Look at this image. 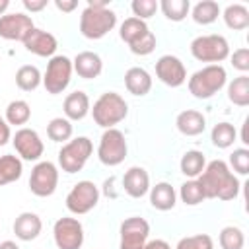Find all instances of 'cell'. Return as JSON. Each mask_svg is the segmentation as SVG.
<instances>
[{"mask_svg":"<svg viewBox=\"0 0 249 249\" xmlns=\"http://www.w3.org/2000/svg\"><path fill=\"white\" fill-rule=\"evenodd\" d=\"M196 181L200 183L206 198L233 200L241 189L237 175L230 169L224 160H212L210 163H206L204 171L196 177Z\"/></svg>","mask_w":249,"mask_h":249,"instance_id":"obj_1","label":"cell"},{"mask_svg":"<svg viewBox=\"0 0 249 249\" xmlns=\"http://www.w3.org/2000/svg\"><path fill=\"white\" fill-rule=\"evenodd\" d=\"M126 115H128V103L117 91L101 93L91 109V117L95 124H99L101 128H115V124L124 121Z\"/></svg>","mask_w":249,"mask_h":249,"instance_id":"obj_2","label":"cell"},{"mask_svg":"<svg viewBox=\"0 0 249 249\" xmlns=\"http://www.w3.org/2000/svg\"><path fill=\"white\" fill-rule=\"evenodd\" d=\"M228 82V72L222 64H206L189 78V91L196 99H210Z\"/></svg>","mask_w":249,"mask_h":249,"instance_id":"obj_3","label":"cell"},{"mask_svg":"<svg viewBox=\"0 0 249 249\" xmlns=\"http://www.w3.org/2000/svg\"><path fill=\"white\" fill-rule=\"evenodd\" d=\"M115 25H117V14L111 8L86 6V10L80 16V33L91 41L103 39L109 31L115 29Z\"/></svg>","mask_w":249,"mask_h":249,"instance_id":"obj_4","label":"cell"},{"mask_svg":"<svg viewBox=\"0 0 249 249\" xmlns=\"http://www.w3.org/2000/svg\"><path fill=\"white\" fill-rule=\"evenodd\" d=\"M191 54L200 62L220 64L230 56V43L224 35H198L191 41Z\"/></svg>","mask_w":249,"mask_h":249,"instance_id":"obj_5","label":"cell"},{"mask_svg":"<svg viewBox=\"0 0 249 249\" xmlns=\"http://www.w3.org/2000/svg\"><path fill=\"white\" fill-rule=\"evenodd\" d=\"M93 152V144L88 136H76L62 144L58 152V165L66 173H78L88 163L89 156Z\"/></svg>","mask_w":249,"mask_h":249,"instance_id":"obj_6","label":"cell"},{"mask_svg":"<svg viewBox=\"0 0 249 249\" xmlns=\"http://www.w3.org/2000/svg\"><path fill=\"white\" fill-rule=\"evenodd\" d=\"M128 152V144L124 134L119 128H105V132L99 138V146H97V158L103 165L115 167L119 163L124 161Z\"/></svg>","mask_w":249,"mask_h":249,"instance_id":"obj_7","label":"cell"},{"mask_svg":"<svg viewBox=\"0 0 249 249\" xmlns=\"http://www.w3.org/2000/svg\"><path fill=\"white\" fill-rule=\"evenodd\" d=\"M72 60L64 54H54L49 62H47V70L43 74V86L47 89V93L56 95L62 93L72 78Z\"/></svg>","mask_w":249,"mask_h":249,"instance_id":"obj_8","label":"cell"},{"mask_svg":"<svg viewBox=\"0 0 249 249\" xmlns=\"http://www.w3.org/2000/svg\"><path fill=\"white\" fill-rule=\"evenodd\" d=\"M99 202V189L93 181H78L66 195V208L72 214H88Z\"/></svg>","mask_w":249,"mask_h":249,"instance_id":"obj_9","label":"cell"},{"mask_svg":"<svg viewBox=\"0 0 249 249\" xmlns=\"http://www.w3.org/2000/svg\"><path fill=\"white\" fill-rule=\"evenodd\" d=\"M58 187V167L53 161H37L31 169L29 177V191L35 196H51Z\"/></svg>","mask_w":249,"mask_h":249,"instance_id":"obj_10","label":"cell"},{"mask_svg":"<svg viewBox=\"0 0 249 249\" xmlns=\"http://www.w3.org/2000/svg\"><path fill=\"white\" fill-rule=\"evenodd\" d=\"M53 237L58 249H80L84 245V226L78 218H58L53 226Z\"/></svg>","mask_w":249,"mask_h":249,"instance_id":"obj_11","label":"cell"},{"mask_svg":"<svg viewBox=\"0 0 249 249\" xmlns=\"http://www.w3.org/2000/svg\"><path fill=\"white\" fill-rule=\"evenodd\" d=\"M119 249H142L150 235V224L140 216H130L121 224Z\"/></svg>","mask_w":249,"mask_h":249,"instance_id":"obj_12","label":"cell"},{"mask_svg":"<svg viewBox=\"0 0 249 249\" xmlns=\"http://www.w3.org/2000/svg\"><path fill=\"white\" fill-rule=\"evenodd\" d=\"M35 29V23L31 16L14 12V14H4L0 18V37L6 41H25V37Z\"/></svg>","mask_w":249,"mask_h":249,"instance_id":"obj_13","label":"cell"},{"mask_svg":"<svg viewBox=\"0 0 249 249\" xmlns=\"http://www.w3.org/2000/svg\"><path fill=\"white\" fill-rule=\"evenodd\" d=\"M12 144L18 152V156L25 161H37L45 152L43 140L37 134V130L27 128V126H21L19 130H16V134L12 138Z\"/></svg>","mask_w":249,"mask_h":249,"instance_id":"obj_14","label":"cell"},{"mask_svg":"<svg viewBox=\"0 0 249 249\" xmlns=\"http://www.w3.org/2000/svg\"><path fill=\"white\" fill-rule=\"evenodd\" d=\"M156 76L169 88H179L187 82V68L175 54H163L156 62Z\"/></svg>","mask_w":249,"mask_h":249,"instance_id":"obj_15","label":"cell"},{"mask_svg":"<svg viewBox=\"0 0 249 249\" xmlns=\"http://www.w3.org/2000/svg\"><path fill=\"white\" fill-rule=\"evenodd\" d=\"M23 47L27 53H33L37 56H54L56 49H58V41L56 37L51 33V31H45V29H39L35 27L23 41Z\"/></svg>","mask_w":249,"mask_h":249,"instance_id":"obj_16","label":"cell"},{"mask_svg":"<svg viewBox=\"0 0 249 249\" xmlns=\"http://www.w3.org/2000/svg\"><path fill=\"white\" fill-rule=\"evenodd\" d=\"M123 189L128 196L132 198H142L150 191V175L144 167L132 165L124 175H123Z\"/></svg>","mask_w":249,"mask_h":249,"instance_id":"obj_17","label":"cell"},{"mask_svg":"<svg viewBox=\"0 0 249 249\" xmlns=\"http://www.w3.org/2000/svg\"><path fill=\"white\" fill-rule=\"evenodd\" d=\"M72 68H74V72H76L80 78H84V80H93V78H97V76L101 74V70H103V60H101V56H99L97 53H93V51H82V53H78V54L74 56Z\"/></svg>","mask_w":249,"mask_h":249,"instance_id":"obj_18","label":"cell"},{"mask_svg":"<svg viewBox=\"0 0 249 249\" xmlns=\"http://www.w3.org/2000/svg\"><path fill=\"white\" fill-rule=\"evenodd\" d=\"M43 230V222L35 212H21L14 220V233L19 241H33L39 237Z\"/></svg>","mask_w":249,"mask_h":249,"instance_id":"obj_19","label":"cell"},{"mask_svg":"<svg viewBox=\"0 0 249 249\" xmlns=\"http://www.w3.org/2000/svg\"><path fill=\"white\" fill-rule=\"evenodd\" d=\"M177 130L185 136H198L206 128V117L196 109H185L175 119Z\"/></svg>","mask_w":249,"mask_h":249,"instance_id":"obj_20","label":"cell"},{"mask_svg":"<svg viewBox=\"0 0 249 249\" xmlns=\"http://www.w3.org/2000/svg\"><path fill=\"white\" fill-rule=\"evenodd\" d=\"M62 109H64V117L72 123V121H82L89 111V97L86 91H72L64 97V103H62Z\"/></svg>","mask_w":249,"mask_h":249,"instance_id":"obj_21","label":"cell"},{"mask_svg":"<svg viewBox=\"0 0 249 249\" xmlns=\"http://www.w3.org/2000/svg\"><path fill=\"white\" fill-rule=\"evenodd\" d=\"M124 86L132 95L142 97L152 89V76H150V72L146 68L132 66V68H128L124 72Z\"/></svg>","mask_w":249,"mask_h":249,"instance_id":"obj_22","label":"cell"},{"mask_svg":"<svg viewBox=\"0 0 249 249\" xmlns=\"http://www.w3.org/2000/svg\"><path fill=\"white\" fill-rule=\"evenodd\" d=\"M150 204L156 208V210H161V212H167L175 206V200H177V193L175 189L165 183V181H160L156 183L154 187H150Z\"/></svg>","mask_w":249,"mask_h":249,"instance_id":"obj_23","label":"cell"},{"mask_svg":"<svg viewBox=\"0 0 249 249\" xmlns=\"http://www.w3.org/2000/svg\"><path fill=\"white\" fill-rule=\"evenodd\" d=\"M179 167H181V173L189 179H196L204 167H206V158L200 150H187L179 161Z\"/></svg>","mask_w":249,"mask_h":249,"instance_id":"obj_24","label":"cell"},{"mask_svg":"<svg viewBox=\"0 0 249 249\" xmlns=\"http://www.w3.org/2000/svg\"><path fill=\"white\" fill-rule=\"evenodd\" d=\"M21 173H23V163L18 156H14V154L0 156V187L18 181L21 177Z\"/></svg>","mask_w":249,"mask_h":249,"instance_id":"obj_25","label":"cell"},{"mask_svg":"<svg viewBox=\"0 0 249 249\" xmlns=\"http://www.w3.org/2000/svg\"><path fill=\"white\" fill-rule=\"evenodd\" d=\"M220 16V6L214 0H200L191 8V18L198 25H210L218 19Z\"/></svg>","mask_w":249,"mask_h":249,"instance_id":"obj_26","label":"cell"},{"mask_svg":"<svg viewBox=\"0 0 249 249\" xmlns=\"http://www.w3.org/2000/svg\"><path fill=\"white\" fill-rule=\"evenodd\" d=\"M224 23L233 29V31H241L249 27V10L243 4H230L224 10Z\"/></svg>","mask_w":249,"mask_h":249,"instance_id":"obj_27","label":"cell"},{"mask_svg":"<svg viewBox=\"0 0 249 249\" xmlns=\"http://www.w3.org/2000/svg\"><path fill=\"white\" fill-rule=\"evenodd\" d=\"M41 84H43V76H41V72H39L37 66L23 64V66L18 68V72H16V86L21 91H33Z\"/></svg>","mask_w":249,"mask_h":249,"instance_id":"obj_28","label":"cell"},{"mask_svg":"<svg viewBox=\"0 0 249 249\" xmlns=\"http://www.w3.org/2000/svg\"><path fill=\"white\" fill-rule=\"evenodd\" d=\"M228 99L237 107L249 105V76L241 74L228 84Z\"/></svg>","mask_w":249,"mask_h":249,"instance_id":"obj_29","label":"cell"},{"mask_svg":"<svg viewBox=\"0 0 249 249\" xmlns=\"http://www.w3.org/2000/svg\"><path fill=\"white\" fill-rule=\"evenodd\" d=\"M31 119V107L25 99H14L8 103L6 107V117L4 121L8 124H14V126H23L27 121Z\"/></svg>","mask_w":249,"mask_h":249,"instance_id":"obj_30","label":"cell"},{"mask_svg":"<svg viewBox=\"0 0 249 249\" xmlns=\"http://www.w3.org/2000/svg\"><path fill=\"white\" fill-rule=\"evenodd\" d=\"M150 31V27L146 25V21H142V19H138V18H126L123 23H121V31H119V35H121V39L126 43V45H132L134 41H138L142 35H146Z\"/></svg>","mask_w":249,"mask_h":249,"instance_id":"obj_31","label":"cell"},{"mask_svg":"<svg viewBox=\"0 0 249 249\" xmlns=\"http://www.w3.org/2000/svg\"><path fill=\"white\" fill-rule=\"evenodd\" d=\"M210 140L216 148L226 150L237 140V130L231 123H218V124H214V128L210 132Z\"/></svg>","mask_w":249,"mask_h":249,"instance_id":"obj_32","label":"cell"},{"mask_svg":"<svg viewBox=\"0 0 249 249\" xmlns=\"http://www.w3.org/2000/svg\"><path fill=\"white\" fill-rule=\"evenodd\" d=\"M158 6L169 21H183L191 12L189 0H161Z\"/></svg>","mask_w":249,"mask_h":249,"instance_id":"obj_33","label":"cell"},{"mask_svg":"<svg viewBox=\"0 0 249 249\" xmlns=\"http://www.w3.org/2000/svg\"><path fill=\"white\" fill-rule=\"evenodd\" d=\"M72 123L66 119V117H54L49 121L47 124V136L53 140V142H68L70 136H72Z\"/></svg>","mask_w":249,"mask_h":249,"instance_id":"obj_34","label":"cell"},{"mask_svg":"<svg viewBox=\"0 0 249 249\" xmlns=\"http://www.w3.org/2000/svg\"><path fill=\"white\" fill-rule=\"evenodd\" d=\"M218 241H220L222 249H243L245 235L237 226H226V228L220 230Z\"/></svg>","mask_w":249,"mask_h":249,"instance_id":"obj_35","label":"cell"},{"mask_svg":"<svg viewBox=\"0 0 249 249\" xmlns=\"http://www.w3.org/2000/svg\"><path fill=\"white\" fill-rule=\"evenodd\" d=\"M179 196H181V200L187 206H196V204H200L206 198L204 196V191H202V187H200V183L196 179L185 181L181 185V189H179Z\"/></svg>","mask_w":249,"mask_h":249,"instance_id":"obj_36","label":"cell"},{"mask_svg":"<svg viewBox=\"0 0 249 249\" xmlns=\"http://www.w3.org/2000/svg\"><path fill=\"white\" fill-rule=\"evenodd\" d=\"M175 249H214V241L208 233H196V235L181 237Z\"/></svg>","mask_w":249,"mask_h":249,"instance_id":"obj_37","label":"cell"},{"mask_svg":"<svg viewBox=\"0 0 249 249\" xmlns=\"http://www.w3.org/2000/svg\"><path fill=\"white\" fill-rule=\"evenodd\" d=\"M230 165L237 175H247L249 173V150L247 148H237L230 154Z\"/></svg>","mask_w":249,"mask_h":249,"instance_id":"obj_38","label":"cell"},{"mask_svg":"<svg viewBox=\"0 0 249 249\" xmlns=\"http://www.w3.org/2000/svg\"><path fill=\"white\" fill-rule=\"evenodd\" d=\"M158 2L156 0H134L132 4H130V10H132V14H134V18H138V19H142V21H146L148 18H152L156 12H158Z\"/></svg>","mask_w":249,"mask_h":249,"instance_id":"obj_39","label":"cell"},{"mask_svg":"<svg viewBox=\"0 0 249 249\" xmlns=\"http://www.w3.org/2000/svg\"><path fill=\"white\" fill-rule=\"evenodd\" d=\"M128 47H130V51H132L134 54L146 56V54H150V53L156 49V35H154L152 31H148L146 35H142L138 41H134V43L128 45Z\"/></svg>","mask_w":249,"mask_h":249,"instance_id":"obj_40","label":"cell"},{"mask_svg":"<svg viewBox=\"0 0 249 249\" xmlns=\"http://www.w3.org/2000/svg\"><path fill=\"white\" fill-rule=\"evenodd\" d=\"M231 58V66L239 72H247L249 70V49L247 47H241V49H235L233 54H230Z\"/></svg>","mask_w":249,"mask_h":249,"instance_id":"obj_41","label":"cell"},{"mask_svg":"<svg viewBox=\"0 0 249 249\" xmlns=\"http://www.w3.org/2000/svg\"><path fill=\"white\" fill-rule=\"evenodd\" d=\"M47 4H49V0H23V8H25L27 12H31V14L45 10Z\"/></svg>","mask_w":249,"mask_h":249,"instance_id":"obj_42","label":"cell"},{"mask_svg":"<svg viewBox=\"0 0 249 249\" xmlns=\"http://www.w3.org/2000/svg\"><path fill=\"white\" fill-rule=\"evenodd\" d=\"M12 138V130H10V124L4 121V117H0V146L8 144V140Z\"/></svg>","mask_w":249,"mask_h":249,"instance_id":"obj_43","label":"cell"},{"mask_svg":"<svg viewBox=\"0 0 249 249\" xmlns=\"http://www.w3.org/2000/svg\"><path fill=\"white\" fill-rule=\"evenodd\" d=\"M54 6L60 10V12H74L78 8V0H54Z\"/></svg>","mask_w":249,"mask_h":249,"instance_id":"obj_44","label":"cell"},{"mask_svg":"<svg viewBox=\"0 0 249 249\" xmlns=\"http://www.w3.org/2000/svg\"><path fill=\"white\" fill-rule=\"evenodd\" d=\"M142 249H171V245L165 239H148Z\"/></svg>","mask_w":249,"mask_h":249,"instance_id":"obj_45","label":"cell"},{"mask_svg":"<svg viewBox=\"0 0 249 249\" xmlns=\"http://www.w3.org/2000/svg\"><path fill=\"white\" fill-rule=\"evenodd\" d=\"M88 6L89 8H109V2L107 0H88Z\"/></svg>","mask_w":249,"mask_h":249,"instance_id":"obj_46","label":"cell"},{"mask_svg":"<svg viewBox=\"0 0 249 249\" xmlns=\"http://www.w3.org/2000/svg\"><path fill=\"white\" fill-rule=\"evenodd\" d=\"M0 249H19V245H18L16 241L6 239V241H2V243H0Z\"/></svg>","mask_w":249,"mask_h":249,"instance_id":"obj_47","label":"cell"},{"mask_svg":"<svg viewBox=\"0 0 249 249\" xmlns=\"http://www.w3.org/2000/svg\"><path fill=\"white\" fill-rule=\"evenodd\" d=\"M10 8V0H0V18L4 16V12Z\"/></svg>","mask_w":249,"mask_h":249,"instance_id":"obj_48","label":"cell"}]
</instances>
